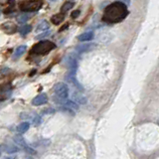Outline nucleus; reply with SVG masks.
<instances>
[{
    "mask_svg": "<svg viewBox=\"0 0 159 159\" xmlns=\"http://www.w3.org/2000/svg\"><path fill=\"white\" fill-rule=\"evenodd\" d=\"M64 64L70 69H78V57L75 54H68L64 59Z\"/></svg>",
    "mask_w": 159,
    "mask_h": 159,
    "instance_id": "obj_6",
    "label": "nucleus"
},
{
    "mask_svg": "<svg viewBox=\"0 0 159 159\" xmlns=\"http://www.w3.org/2000/svg\"><path fill=\"white\" fill-rule=\"evenodd\" d=\"M0 13H1V11H0Z\"/></svg>",
    "mask_w": 159,
    "mask_h": 159,
    "instance_id": "obj_32",
    "label": "nucleus"
},
{
    "mask_svg": "<svg viewBox=\"0 0 159 159\" xmlns=\"http://www.w3.org/2000/svg\"><path fill=\"white\" fill-rule=\"evenodd\" d=\"M50 34H51V31H50V30H46V31H44L42 34L38 35V36L36 37V39H37V40H42V39H44V38H47Z\"/></svg>",
    "mask_w": 159,
    "mask_h": 159,
    "instance_id": "obj_22",
    "label": "nucleus"
},
{
    "mask_svg": "<svg viewBox=\"0 0 159 159\" xmlns=\"http://www.w3.org/2000/svg\"><path fill=\"white\" fill-rule=\"evenodd\" d=\"M93 36H94V33L93 31H88V32H84L80 35L78 39H79V41H81V42H86V41L92 40L93 38Z\"/></svg>",
    "mask_w": 159,
    "mask_h": 159,
    "instance_id": "obj_10",
    "label": "nucleus"
},
{
    "mask_svg": "<svg viewBox=\"0 0 159 159\" xmlns=\"http://www.w3.org/2000/svg\"><path fill=\"white\" fill-rule=\"evenodd\" d=\"M69 27V24H66V25H64V26L60 29V32H62V31H65V30H66L67 28Z\"/></svg>",
    "mask_w": 159,
    "mask_h": 159,
    "instance_id": "obj_26",
    "label": "nucleus"
},
{
    "mask_svg": "<svg viewBox=\"0 0 159 159\" xmlns=\"http://www.w3.org/2000/svg\"><path fill=\"white\" fill-rule=\"evenodd\" d=\"M42 0H26L20 4V9L24 12H35L42 8Z\"/></svg>",
    "mask_w": 159,
    "mask_h": 159,
    "instance_id": "obj_4",
    "label": "nucleus"
},
{
    "mask_svg": "<svg viewBox=\"0 0 159 159\" xmlns=\"http://www.w3.org/2000/svg\"><path fill=\"white\" fill-rule=\"evenodd\" d=\"M73 6H74L73 1H67V2H65V3L63 4V6L61 7V12H62V13H66V12H68L69 10L71 9Z\"/></svg>",
    "mask_w": 159,
    "mask_h": 159,
    "instance_id": "obj_20",
    "label": "nucleus"
},
{
    "mask_svg": "<svg viewBox=\"0 0 159 159\" xmlns=\"http://www.w3.org/2000/svg\"><path fill=\"white\" fill-rule=\"evenodd\" d=\"M55 48H56L55 43L45 40V41L39 42L38 44H35L30 53H31V55H37V56L39 55V56H41V55H47Z\"/></svg>",
    "mask_w": 159,
    "mask_h": 159,
    "instance_id": "obj_2",
    "label": "nucleus"
},
{
    "mask_svg": "<svg viewBox=\"0 0 159 159\" xmlns=\"http://www.w3.org/2000/svg\"><path fill=\"white\" fill-rule=\"evenodd\" d=\"M40 122H41V117L40 116H36L34 119V124L35 125H37V124H39Z\"/></svg>",
    "mask_w": 159,
    "mask_h": 159,
    "instance_id": "obj_25",
    "label": "nucleus"
},
{
    "mask_svg": "<svg viewBox=\"0 0 159 159\" xmlns=\"http://www.w3.org/2000/svg\"><path fill=\"white\" fill-rule=\"evenodd\" d=\"M4 159H10V158H4Z\"/></svg>",
    "mask_w": 159,
    "mask_h": 159,
    "instance_id": "obj_30",
    "label": "nucleus"
},
{
    "mask_svg": "<svg viewBox=\"0 0 159 159\" xmlns=\"http://www.w3.org/2000/svg\"><path fill=\"white\" fill-rule=\"evenodd\" d=\"M31 30H32L31 25H24V26H22L21 28L19 29V32H20V34L22 35V36H25V35H27L28 33L31 32Z\"/></svg>",
    "mask_w": 159,
    "mask_h": 159,
    "instance_id": "obj_19",
    "label": "nucleus"
},
{
    "mask_svg": "<svg viewBox=\"0 0 159 159\" xmlns=\"http://www.w3.org/2000/svg\"><path fill=\"white\" fill-rule=\"evenodd\" d=\"M30 18V16L28 14H25V13H23V14H20L19 16H17V22L18 23H20V24H23V23H25L27 21V20Z\"/></svg>",
    "mask_w": 159,
    "mask_h": 159,
    "instance_id": "obj_21",
    "label": "nucleus"
},
{
    "mask_svg": "<svg viewBox=\"0 0 159 159\" xmlns=\"http://www.w3.org/2000/svg\"><path fill=\"white\" fill-rule=\"evenodd\" d=\"M2 29L4 30V32L7 33V34H13V33H15L17 31L16 26H15L13 23H10V22L4 23L2 25Z\"/></svg>",
    "mask_w": 159,
    "mask_h": 159,
    "instance_id": "obj_8",
    "label": "nucleus"
},
{
    "mask_svg": "<svg viewBox=\"0 0 159 159\" xmlns=\"http://www.w3.org/2000/svg\"><path fill=\"white\" fill-rule=\"evenodd\" d=\"M49 28H50V24L48 23V21H46V20H43V21H41L37 25L36 31L37 32L46 31V30H49Z\"/></svg>",
    "mask_w": 159,
    "mask_h": 159,
    "instance_id": "obj_13",
    "label": "nucleus"
},
{
    "mask_svg": "<svg viewBox=\"0 0 159 159\" xmlns=\"http://www.w3.org/2000/svg\"><path fill=\"white\" fill-rule=\"evenodd\" d=\"M94 47L93 44H84V45H79L76 48V51L79 53V54H82V53H84V52H89L91 51V50Z\"/></svg>",
    "mask_w": 159,
    "mask_h": 159,
    "instance_id": "obj_9",
    "label": "nucleus"
},
{
    "mask_svg": "<svg viewBox=\"0 0 159 159\" xmlns=\"http://www.w3.org/2000/svg\"><path fill=\"white\" fill-rule=\"evenodd\" d=\"M50 1H57V0H50Z\"/></svg>",
    "mask_w": 159,
    "mask_h": 159,
    "instance_id": "obj_29",
    "label": "nucleus"
},
{
    "mask_svg": "<svg viewBox=\"0 0 159 159\" xmlns=\"http://www.w3.org/2000/svg\"><path fill=\"white\" fill-rule=\"evenodd\" d=\"M29 127H30V124H29V122H27V121H24V122H22V123H20L19 125L17 126V131L19 132V133H25L26 132L28 129H29Z\"/></svg>",
    "mask_w": 159,
    "mask_h": 159,
    "instance_id": "obj_16",
    "label": "nucleus"
},
{
    "mask_svg": "<svg viewBox=\"0 0 159 159\" xmlns=\"http://www.w3.org/2000/svg\"><path fill=\"white\" fill-rule=\"evenodd\" d=\"M127 14V6L123 2H113L109 4L104 10L102 21L107 23H118L125 19Z\"/></svg>",
    "mask_w": 159,
    "mask_h": 159,
    "instance_id": "obj_1",
    "label": "nucleus"
},
{
    "mask_svg": "<svg viewBox=\"0 0 159 159\" xmlns=\"http://www.w3.org/2000/svg\"><path fill=\"white\" fill-rule=\"evenodd\" d=\"M0 155H1V152H0Z\"/></svg>",
    "mask_w": 159,
    "mask_h": 159,
    "instance_id": "obj_31",
    "label": "nucleus"
},
{
    "mask_svg": "<svg viewBox=\"0 0 159 159\" xmlns=\"http://www.w3.org/2000/svg\"><path fill=\"white\" fill-rule=\"evenodd\" d=\"M54 111H55L54 109H52V108H49L48 111H45L44 112H45V113H52V112H54Z\"/></svg>",
    "mask_w": 159,
    "mask_h": 159,
    "instance_id": "obj_27",
    "label": "nucleus"
},
{
    "mask_svg": "<svg viewBox=\"0 0 159 159\" xmlns=\"http://www.w3.org/2000/svg\"><path fill=\"white\" fill-rule=\"evenodd\" d=\"M73 99H74V102H77V103H86L87 102V98L81 96V94H79V93H75L73 94Z\"/></svg>",
    "mask_w": 159,
    "mask_h": 159,
    "instance_id": "obj_17",
    "label": "nucleus"
},
{
    "mask_svg": "<svg viewBox=\"0 0 159 159\" xmlns=\"http://www.w3.org/2000/svg\"><path fill=\"white\" fill-rule=\"evenodd\" d=\"M14 142L17 144L18 146H20L21 148H26L28 145H27V143L26 141H25V139L22 135H16V136H14Z\"/></svg>",
    "mask_w": 159,
    "mask_h": 159,
    "instance_id": "obj_12",
    "label": "nucleus"
},
{
    "mask_svg": "<svg viewBox=\"0 0 159 159\" xmlns=\"http://www.w3.org/2000/svg\"><path fill=\"white\" fill-rule=\"evenodd\" d=\"M64 19H65L64 13H58L51 17V22L55 25H59L60 23H62L64 21Z\"/></svg>",
    "mask_w": 159,
    "mask_h": 159,
    "instance_id": "obj_11",
    "label": "nucleus"
},
{
    "mask_svg": "<svg viewBox=\"0 0 159 159\" xmlns=\"http://www.w3.org/2000/svg\"><path fill=\"white\" fill-rule=\"evenodd\" d=\"M3 149L8 153H14L18 151L17 146L13 145V144H6V145H3Z\"/></svg>",
    "mask_w": 159,
    "mask_h": 159,
    "instance_id": "obj_18",
    "label": "nucleus"
},
{
    "mask_svg": "<svg viewBox=\"0 0 159 159\" xmlns=\"http://www.w3.org/2000/svg\"><path fill=\"white\" fill-rule=\"evenodd\" d=\"M54 93L56 102L63 104L69 97V88L66 84L58 83L54 86Z\"/></svg>",
    "mask_w": 159,
    "mask_h": 159,
    "instance_id": "obj_3",
    "label": "nucleus"
},
{
    "mask_svg": "<svg viewBox=\"0 0 159 159\" xmlns=\"http://www.w3.org/2000/svg\"><path fill=\"white\" fill-rule=\"evenodd\" d=\"M48 102V97L46 93H40L37 97H35L32 101V104L35 107L38 106H42V104H45Z\"/></svg>",
    "mask_w": 159,
    "mask_h": 159,
    "instance_id": "obj_7",
    "label": "nucleus"
},
{
    "mask_svg": "<svg viewBox=\"0 0 159 159\" xmlns=\"http://www.w3.org/2000/svg\"><path fill=\"white\" fill-rule=\"evenodd\" d=\"M26 50H27V46H26V45H22V46H19V47L16 49V51H15V53H14V58H15V59L20 58L25 52H26Z\"/></svg>",
    "mask_w": 159,
    "mask_h": 159,
    "instance_id": "obj_15",
    "label": "nucleus"
},
{
    "mask_svg": "<svg viewBox=\"0 0 159 159\" xmlns=\"http://www.w3.org/2000/svg\"><path fill=\"white\" fill-rule=\"evenodd\" d=\"M76 73H77V69H70L68 74L66 75V80L70 84H74V86L76 87V88H78L79 89L83 91V87L81 86V84H80L78 82V80H77Z\"/></svg>",
    "mask_w": 159,
    "mask_h": 159,
    "instance_id": "obj_5",
    "label": "nucleus"
},
{
    "mask_svg": "<svg viewBox=\"0 0 159 159\" xmlns=\"http://www.w3.org/2000/svg\"><path fill=\"white\" fill-rule=\"evenodd\" d=\"M26 159H33V158H32V157H27Z\"/></svg>",
    "mask_w": 159,
    "mask_h": 159,
    "instance_id": "obj_28",
    "label": "nucleus"
},
{
    "mask_svg": "<svg viewBox=\"0 0 159 159\" xmlns=\"http://www.w3.org/2000/svg\"><path fill=\"white\" fill-rule=\"evenodd\" d=\"M80 15V10H76V11H74L73 13H72V18H74V19H76L78 16Z\"/></svg>",
    "mask_w": 159,
    "mask_h": 159,
    "instance_id": "obj_24",
    "label": "nucleus"
},
{
    "mask_svg": "<svg viewBox=\"0 0 159 159\" xmlns=\"http://www.w3.org/2000/svg\"><path fill=\"white\" fill-rule=\"evenodd\" d=\"M65 107H67L68 109H70V111H78L79 109V106L77 102H75L74 101H66L64 103Z\"/></svg>",
    "mask_w": 159,
    "mask_h": 159,
    "instance_id": "obj_14",
    "label": "nucleus"
},
{
    "mask_svg": "<svg viewBox=\"0 0 159 159\" xmlns=\"http://www.w3.org/2000/svg\"><path fill=\"white\" fill-rule=\"evenodd\" d=\"M24 150L26 151L27 153H29L30 155H35V154H36V150H35L34 148H32V147H30L29 145L26 147V148H24Z\"/></svg>",
    "mask_w": 159,
    "mask_h": 159,
    "instance_id": "obj_23",
    "label": "nucleus"
}]
</instances>
